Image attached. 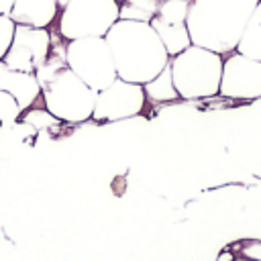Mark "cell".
Wrapping results in <instances>:
<instances>
[{
  "label": "cell",
  "mask_w": 261,
  "mask_h": 261,
  "mask_svg": "<svg viewBox=\"0 0 261 261\" xmlns=\"http://www.w3.org/2000/svg\"><path fill=\"white\" fill-rule=\"evenodd\" d=\"M145 90L141 84L124 82L116 77L108 88L96 92L94 112L92 118L98 122H114L133 118L143 112L145 108Z\"/></svg>",
  "instance_id": "52a82bcc"
},
{
  "label": "cell",
  "mask_w": 261,
  "mask_h": 261,
  "mask_svg": "<svg viewBox=\"0 0 261 261\" xmlns=\"http://www.w3.org/2000/svg\"><path fill=\"white\" fill-rule=\"evenodd\" d=\"M20 112H22V108L18 106L16 98L12 94L0 90V122L2 124L16 122L20 118Z\"/></svg>",
  "instance_id": "e0dca14e"
},
{
  "label": "cell",
  "mask_w": 261,
  "mask_h": 261,
  "mask_svg": "<svg viewBox=\"0 0 261 261\" xmlns=\"http://www.w3.org/2000/svg\"><path fill=\"white\" fill-rule=\"evenodd\" d=\"M57 4H59V8H63L67 4V0H57Z\"/></svg>",
  "instance_id": "7402d4cb"
},
{
  "label": "cell",
  "mask_w": 261,
  "mask_h": 261,
  "mask_svg": "<svg viewBox=\"0 0 261 261\" xmlns=\"http://www.w3.org/2000/svg\"><path fill=\"white\" fill-rule=\"evenodd\" d=\"M157 8L159 0H124L118 8V18L151 22V18L157 14Z\"/></svg>",
  "instance_id": "9a60e30c"
},
{
  "label": "cell",
  "mask_w": 261,
  "mask_h": 261,
  "mask_svg": "<svg viewBox=\"0 0 261 261\" xmlns=\"http://www.w3.org/2000/svg\"><path fill=\"white\" fill-rule=\"evenodd\" d=\"M118 0H67L61 8L57 33L65 39L104 37L118 20Z\"/></svg>",
  "instance_id": "8992f818"
},
{
  "label": "cell",
  "mask_w": 261,
  "mask_h": 261,
  "mask_svg": "<svg viewBox=\"0 0 261 261\" xmlns=\"http://www.w3.org/2000/svg\"><path fill=\"white\" fill-rule=\"evenodd\" d=\"M151 27L155 29V33L159 35L165 51L169 53V57L181 53L184 49H188L192 45L190 33H188V24L186 22H165L159 18H151Z\"/></svg>",
  "instance_id": "7c38bea8"
},
{
  "label": "cell",
  "mask_w": 261,
  "mask_h": 261,
  "mask_svg": "<svg viewBox=\"0 0 261 261\" xmlns=\"http://www.w3.org/2000/svg\"><path fill=\"white\" fill-rule=\"evenodd\" d=\"M51 49V31L49 27H29V24H14L12 41L2 57V61L10 69L35 73L37 67L47 59Z\"/></svg>",
  "instance_id": "ba28073f"
},
{
  "label": "cell",
  "mask_w": 261,
  "mask_h": 261,
  "mask_svg": "<svg viewBox=\"0 0 261 261\" xmlns=\"http://www.w3.org/2000/svg\"><path fill=\"white\" fill-rule=\"evenodd\" d=\"M12 33H14V22L10 16L0 14V59L6 55L10 41H12Z\"/></svg>",
  "instance_id": "ac0fdd59"
},
{
  "label": "cell",
  "mask_w": 261,
  "mask_h": 261,
  "mask_svg": "<svg viewBox=\"0 0 261 261\" xmlns=\"http://www.w3.org/2000/svg\"><path fill=\"white\" fill-rule=\"evenodd\" d=\"M222 98L255 100L261 98V61L232 51L222 61L220 92Z\"/></svg>",
  "instance_id": "9c48e42d"
},
{
  "label": "cell",
  "mask_w": 261,
  "mask_h": 261,
  "mask_svg": "<svg viewBox=\"0 0 261 261\" xmlns=\"http://www.w3.org/2000/svg\"><path fill=\"white\" fill-rule=\"evenodd\" d=\"M20 122L35 128V130H43V128H49V126L57 124L59 120L47 108H27V110L20 112Z\"/></svg>",
  "instance_id": "2e32d148"
},
{
  "label": "cell",
  "mask_w": 261,
  "mask_h": 261,
  "mask_svg": "<svg viewBox=\"0 0 261 261\" xmlns=\"http://www.w3.org/2000/svg\"><path fill=\"white\" fill-rule=\"evenodd\" d=\"M257 2L259 0H192L186 18L192 45L220 55L232 53Z\"/></svg>",
  "instance_id": "7a4b0ae2"
},
{
  "label": "cell",
  "mask_w": 261,
  "mask_h": 261,
  "mask_svg": "<svg viewBox=\"0 0 261 261\" xmlns=\"http://www.w3.org/2000/svg\"><path fill=\"white\" fill-rule=\"evenodd\" d=\"M145 90V98L153 104H163V102H173L179 98L175 86H173V77H171V69L169 63L147 84H143Z\"/></svg>",
  "instance_id": "4fadbf2b"
},
{
  "label": "cell",
  "mask_w": 261,
  "mask_h": 261,
  "mask_svg": "<svg viewBox=\"0 0 261 261\" xmlns=\"http://www.w3.org/2000/svg\"><path fill=\"white\" fill-rule=\"evenodd\" d=\"M234 51L261 61V0L257 2V6L253 10V14H251V18H249V22H247V27L243 31V37H241V41H239Z\"/></svg>",
  "instance_id": "5bb4252c"
},
{
  "label": "cell",
  "mask_w": 261,
  "mask_h": 261,
  "mask_svg": "<svg viewBox=\"0 0 261 261\" xmlns=\"http://www.w3.org/2000/svg\"><path fill=\"white\" fill-rule=\"evenodd\" d=\"M222 61L224 57L220 53L198 45H190L181 53L169 57V69L179 98L202 100L218 96Z\"/></svg>",
  "instance_id": "3957f363"
},
{
  "label": "cell",
  "mask_w": 261,
  "mask_h": 261,
  "mask_svg": "<svg viewBox=\"0 0 261 261\" xmlns=\"http://www.w3.org/2000/svg\"><path fill=\"white\" fill-rule=\"evenodd\" d=\"M243 257H249V259H255V261H261V241H253V243H247L243 249H241Z\"/></svg>",
  "instance_id": "d6986e66"
},
{
  "label": "cell",
  "mask_w": 261,
  "mask_h": 261,
  "mask_svg": "<svg viewBox=\"0 0 261 261\" xmlns=\"http://www.w3.org/2000/svg\"><path fill=\"white\" fill-rule=\"evenodd\" d=\"M12 2L14 0H0V14H6L8 16V12L12 8Z\"/></svg>",
  "instance_id": "ffe728a7"
},
{
  "label": "cell",
  "mask_w": 261,
  "mask_h": 261,
  "mask_svg": "<svg viewBox=\"0 0 261 261\" xmlns=\"http://www.w3.org/2000/svg\"><path fill=\"white\" fill-rule=\"evenodd\" d=\"M67 67L94 92L108 88L118 75L112 51L104 37L71 39L65 45Z\"/></svg>",
  "instance_id": "5b68a950"
},
{
  "label": "cell",
  "mask_w": 261,
  "mask_h": 261,
  "mask_svg": "<svg viewBox=\"0 0 261 261\" xmlns=\"http://www.w3.org/2000/svg\"><path fill=\"white\" fill-rule=\"evenodd\" d=\"M57 0H14L8 16L14 24L49 27L57 16Z\"/></svg>",
  "instance_id": "8fae6325"
},
{
  "label": "cell",
  "mask_w": 261,
  "mask_h": 261,
  "mask_svg": "<svg viewBox=\"0 0 261 261\" xmlns=\"http://www.w3.org/2000/svg\"><path fill=\"white\" fill-rule=\"evenodd\" d=\"M104 39L112 51L116 75L124 82L143 86L169 63V53L151 22L118 18Z\"/></svg>",
  "instance_id": "6da1fadb"
},
{
  "label": "cell",
  "mask_w": 261,
  "mask_h": 261,
  "mask_svg": "<svg viewBox=\"0 0 261 261\" xmlns=\"http://www.w3.org/2000/svg\"><path fill=\"white\" fill-rule=\"evenodd\" d=\"M0 90L12 94L22 110L31 108L35 100L41 96V84L35 73L10 69L2 59H0Z\"/></svg>",
  "instance_id": "30bf717a"
},
{
  "label": "cell",
  "mask_w": 261,
  "mask_h": 261,
  "mask_svg": "<svg viewBox=\"0 0 261 261\" xmlns=\"http://www.w3.org/2000/svg\"><path fill=\"white\" fill-rule=\"evenodd\" d=\"M228 261H255V259H249V257H234V259H228Z\"/></svg>",
  "instance_id": "44dd1931"
},
{
  "label": "cell",
  "mask_w": 261,
  "mask_h": 261,
  "mask_svg": "<svg viewBox=\"0 0 261 261\" xmlns=\"http://www.w3.org/2000/svg\"><path fill=\"white\" fill-rule=\"evenodd\" d=\"M41 98L45 108L59 122L75 124L92 118L96 92L86 86L69 67H65L41 86Z\"/></svg>",
  "instance_id": "277c9868"
}]
</instances>
